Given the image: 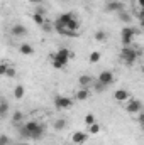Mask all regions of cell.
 Listing matches in <instances>:
<instances>
[{
  "label": "cell",
  "instance_id": "6da1fadb",
  "mask_svg": "<svg viewBox=\"0 0 144 145\" xmlns=\"http://www.w3.org/2000/svg\"><path fill=\"white\" fill-rule=\"evenodd\" d=\"M44 132H46L44 125L37 123V121H34V120L26 121L22 127H19V133H20L22 138H32V140H37V138H41V137L44 135Z\"/></svg>",
  "mask_w": 144,
  "mask_h": 145
},
{
  "label": "cell",
  "instance_id": "7a4b0ae2",
  "mask_svg": "<svg viewBox=\"0 0 144 145\" xmlns=\"http://www.w3.org/2000/svg\"><path fill=\"white\" fill-rule=\"evenodd\" d=\"M73 57V52L68 49V47H61V49H58L56 52H54V56H53V61H51V66L54 68V69H63V68H66V64H68V61Z\"/></svg>",
  "mask_w": 144,
  "mask_h": 145
},
{
  "label": "cell",
  "instance_id": "3957f363",
  "mask_svg": "<svg viewBox=\"0 0 144 145\" xmlns=\"http://www.w3.org/2000/svg\"><path fill=\"white\" fill-rule=\"evenodd\" d=\"M54 22L59 24V25H63V27H66L68 31H73V32H78V29H80V22L76 20V17L73 15L71 12H68V14H61Z\"/></svg>",
  "mask_w": 144,
  "mask_h": 145
},
{
  "label": "cell",
  "instance_id": "277c9868",
  "mask_svg": "<svg viewBox=\"0 0 144 145\" xmlns=\"http://www.w3.org/2000/svg\"><path fill=\"white\" fill-rule=\"evenodd\" d=\"M119 57H120V61H122L124 64L132 66V64L137 61V57H139V51H136L132 46H124V47L120 49V52H119Z\"/></svg>",
  "mask_w": 144,
  "mask_h": 145
},
{
  "label": "cell",
  "instance_id": "5b68a950",
  "mask_svg": "<svg viewBox=\"0 0 144 145\" xmlns=\"http://www.w3.org/2000/svg\"><path fill=\"white\" fill-rule=\"evenodd\" d=\"M136 29L134 27H124L122 32H120V40H122V46H132V40L136 37Z\"/></svg>",
  "mask_w": 144,
  "mask_h": 145
},
{
  "label": "cell",
  "instance_id": "8992f818",
  "mask_svg": "<svg viewBox=\"0 0 144 145\" xmlns=\"http://www.w3.org/2000/svg\"><path fill=\"white\" fill-rule=\"evenodd\" d=\"M143 110V103L139 100H127V105H126V111L131 113V115H136V113H141Z\"/></svg>",
  "mask_w": 144,
  "mask_h": 145
},
{
  "label": "cell",
  "instance_id": "52a82bcc",
  "mask_svg": "<svg viewBox=\"0 0 144 145\" xmlns=\"http://www.w3.org/2000/svg\"><path fill=\"white\" fill-rule=\"evenodd\" d=\"M73 101L68 96H54V106L58 110H68L71 108Z\"/></svg>",
  "mask_w": 144,
  "mask_h": 145
},
{
  "label": "cell",
  "instance_id": "ba28073f",
  "mask_svg": "<svg viewBox=\"0 0 144 145\" xmlns=\"http://www.w3.org/2000/svg\"><path fill=\"white\" fill-rule=\"evenodd\" d=\"M122 10H124V5L119 0H108L105 3V12H122Z\"/></svg>",
  "mask_w": 144,
  "mask_h": 145
},
{
  "label": "cell",
  "instance_id": "9c48e42d",
  "mask_svg": "<svg viewBox=\"0 0 144 145\" xmlns=\"http://www.w3.org/2000/svg\"><path fill=\"white\" fill-rule=\"evenodd\" d=\"M97 79H98L100 83H104V84L108 88V86L114 83V72H112V71H102L100 74H98V78H97Z\"/></svg>",
  "mask_w": 144,
  "mask_h": 145
},
{
  "label": "cell",
  "instance_id": "30bf717a",
  "mask_svg": "<svg viewBox=\"0 0 144 145\" xmlns=\"http://www.w3.org/2000/svg\"><path fill=\"white\" fill-rule=\"evenodd\" d=\"M87 140H88V133H85V132H75L71 135V142L75 145H81Z\"/></svg>",
  "mask_w": 144,
  "mask_h": 145
},
{
  "label": "cell",
  "instance_id": "8fae6325",
  "mask_svg": "<svg viewBox=\"0 0 144 145\" xmlns=\"http://www.w3.org/2000/svg\"><path fill=\"white\" fill-rule=\"evenodd\" d=\"M93 81H95V79H93L92 76H88V74H81V76L78 78V83H80L81 88H92Z\"/></svg>",
  "mask_w": 144,
  "mask_h": 145
},
{
  "label": "cell",
  "instance_id": "7c38bea8",
  "mask_svg": "<svg viewBox=\"0 0 144 145\" xmlns=\"http://www.w3.org/2000/svg\"><path fill=\"white\" fill-rule=\"evenodd\" d=\"M114 100L115 101H119V103H124V101H127L129 100V93L126 91V89H117L115 93H114Z\"/></svg>",
  "mask_w": 144,
  "mask_h": 145
},
{
  "label": "cell",
  "instance_id": "4fadbf2b",
  "mask_svg": "<svg viewBox=\"0 0 144 145\" xmlns=\"http://www.w3.org/2000/svg\"><path fill=\"white\" fill-rule=\"evenodd\" d=\"M12 36H14V37H24V36H27V29H26L22 24H15V25L12 27Z\"/></svg>",
  "mask_w": 144,
  "mask_h": 145
},
{
  "label": "cell",
  "instance_id": "5bb4252c",
  "mask_svg": "<svg viewBox=\"0 0 144 145\" xmlns=\"http://www.w3.org/2000/svg\"><path fill=\"white\" fill-rule=\"evenodd\" d=\"M19 51H20V54H24V56H32V54H34V47H32L31 44H27V42L20 44V46H19Z\"/></svg>",
  "mask_w": 144,
  "mask_h": 145
},
{
  "label": "cell",
  "instance_id": "9a60e30c",
  "mask_svg": "<svg viewBox=\"0 0 144 145\" xmlns=\"http://www.w3.org/2000/svg\"><path fill=\"white\" fill-rule=\"evenodd\" d=\"M88 96H90V91H88V88H80L78 91H76V100L78 101H85V100H88Z\"/></svg>",
  "mask_w": 144,
  "mask_h": 145
},
{
  "label": "cell",
  "instance_id": "2e32d148",
  "mask_svg": "<svg viewBox=\"0 0 144 145\" xmlns=\"http://www.w3.org/2000/svg\"><path fill=\"white\" fill-rule=\"evenodd\" d=\"M24 95H26L24 86H22V84H17V86L14 88V98H15V100H22V98H24Z\"/></svg>",
  "mask_w": 144,
  "mask_h": 145
},
{
  "label": "cell",
  "instance_id": "e0dca14e",
  "mask_svg": "<svg viewBox=\"0 0 144 145\" xmlns=\"http://www.w3.org/2000/svg\"><path fill=\"white\" fill-rule=\"evenodd\" d=\"M32 20H34V24H37V25H44L46 24V19H44V14H39V12H34L32 14Z\"/></svg>",
  "mask_w": 144,
  "mask_h": 145
},
{
  "label": "cell",
  "instance_id": "ac0fdd59",
  "mask_svg": "<svg viewBox=\"0 0 144 145\" xmlns=\"http://www.w3.org/2000/svg\"><path fill=\"white\" fill-rule=\"evenodd\" d=\"M7 113H9V103H7V100H3V98H2V101H0V116H2V118H5V116H7Z\"/></svg>",
  "mask_w": 144,
  "mask_h": 145
},
{
  "label": "cell",
  "instance_id": "d6986e66",
  "mask_svg": "<svg viewBox=\"0 0 144 145\" xmlns=\"http://www.w3.org/2000/svg\"><path fill=\"white\" fill-rule=\"evenodd\" d=\"M92 88H93V89H95L97 93H102V91H105V89H107V86H105L104 83H100L98 79H95V81H93V84H92Z\"/></svg>",
  "mask_w": 144,
  "mask_h": 145
},
{
  "label": "cell",
  "instance_id": "ffe728a7",
  "mask_svg": "<svg viewBox=\"0 0 144 145\" xmlns=\"http://www.w3.org/2000/svg\"><path fill=\"white\" fill-rule=\"evenodd\" d=\"M22 120H24V113H22V111H14V115H12V123H14V125H19Z\"/></svg>",
  "mask_w": 144,
  "mask_h": 145
},
{
  "label": "cell",
  "instance_id": "44dd1931",
  "mask_svg": "<svg viewBox=\"0 0 144 145\" xmlns=\"http://www.w3.org/2000/svg\"><path fill=\"white\" fill-rule=\"evenodd\" d=\"M66 125H68V121H66L65 118H58V120H54V130H58V132L63 130Z\"/></svg>",
  "mask_w": 144,
  "mask_h": 145
},
{
  "label": "cell",
  "instance_id": "7402d4cb",
  "mask_svg": "<svg viewBox=\"0 0 144 145\" xmlns=\"http://www.w3.org/2000/svg\"><path fill=\"white\" fill-rule=\"evenodd\" d=\"M100 57H102V54H100L98 51H93V52H90L88 61H90L92 64H95V63H98V61H100Z\"/></svg>",
  "mask_w": 144,
  "mask_h": 145
},
{
  "label": "cell",
  "instance_id": "603a6c76",
  "mask_svg": "<svg viewBox=\"0 0 144 145\" xmlns=\"http://www.w3.org/2000/svg\"><path fill=\"white\" fill-rule=\"evenodd\" d=\"M119 19H120L122 22H131V20H132V19H131V14H129V12H126V10L119 12Z\"/></svg>",
  "mask_w": 144,
  "mask_h": 145
},
{
  "label": "cell",
  "instance_id": "cb8c5ba5",
  "mask_svg": "<svg viewBox=\"0 0 144 145\" xmlns=\"http://www.w3.org/2000/svg\"><path fill=\"white\" fill-rule=\"evenodd\" d=\"M105 39H107V32H104V31H97V32H95V40L104 42Z\"/></svg>",
  "mask_w": 144,
  "mask_h": 145
},
{
  "label": "cell",
  "instance_id": "d4e9b609",
  "mask_svg": "<svg viewBox=\"0 0 144 145\" xmlns=\"http://www.w3.org/2000/svg\"><path fill=\"white\" fill-rule=\"evenodd\" d=\"M88 130H90V133H93V135H97V133L100 132V125H98V123L95 121L93 125H90V127H88Z\"/></svg>",
  "mask_w": 144,
  "mask_h": 145
},
{
  "label": "cell",
  "instance_id": "484cf974",
  "mask_svg": "<svg viewBox=\"0 0 144 145\" xmlns=\"http://www.w3.org/2000/svg\"><path fill=\"white\" fill-rule=\"evenodd\" d=\"M85 123L90 127V125H93L95 123V116H93V113H88L87 116H85Z\"/></svg>",
  "mask_w": 144,
  "mask_h": 145
},
{
  "label": "cell",
  "instance_id": "4316f807",
  "mask_svg": "<svg viewBox=\"0 0 144 145\" xmlns=\"http://www.w3.org/2000/svg\"><path fill=\"white\" fill-rule=\"evenodd\" d=\"M137 19H139V24H141V27H144V8H141V10L137 12Z\"/></svg>",
  "mask_w": 144,
  "mask_h": 145
},
{
  "label": "cell",
  "instance_id": "83f0119b",
  "mask_svg": "<svg viewBox=\"0 0 144 145\" xmlns=\"http://www.w3.org/2000/svg\"><path fill=\"white\" fill-rule=\"evenodd\" d=\"M7 71H9V66H7L5 63H2V64H0V74H2V76H5Z\"/></svg>",
  "mask_w": 144,
  "mask_h": 145
},
{
  "label": "cell",
  "instance_id": "f1b7e54d",
  "mask_svg": "<svg viewBox=\"0 0 144 145\" xmlns=\"http://www.w3.org/2000/svg\"><path fill=\"white\" fill-rule=\"evenodd\" d=\"M9 142H10V140H9L7 135H2V137H0V145H9Z\"/></svg>",
  "mask_w": 144,
  "mask_h": 145
},
{
  "label": "cell",
  "instance_id": "f546056e",
  "mask_svg": "<svg viewBox=\"0 0 144 145\" xmlns=\"http://www.w3.org/2000/svg\"><path fill=\"white\" fill-rule=\"evenodd\" d=\"M5 76H7V78H14V76H15V68H9V71H7Z\"/></svg>",
  "mask_w": 144,
  "mask_h": 145
},
{
  "label": "cell",
  "instance_id": "4dcf8cb0",
  "mask_svg": "<svg viewBox=\"0 0 144 145\" xmlns=\"http://www.w3.org/2000/svg\"><path fill=\"white\" fill-rule=\"evenodd\" d=\"M139 123L144 125V113H139Z\"/></svg>",
  "mask_w": 144,
  "mask_h": 145
},
{
  "label": "cell",
  "instance_id": "1f68e13d",
  "mask_svg": "<svg viewBox=\"0 0 144 145\" xmlns=\"http://www.w3.org/2000/svg\"><path fill=\"white\" fill-rule=\"evenodd\" d=\"M27 2H31V3H36V5H39V3H42V0H27Z\"/></svg>",
  "mask_w": 144,
  "mask_h": 145
},
{
  "label": "cell",
  "instance_id": "d6a6232c",
  "mask_svg": "<svg viewBox=\"0 0 144 145\" xmlns=\"http://www.w3.org/2000/svg\"><path fill=\"white\" fill-rule=\"evenodd\" d=\"M42 29H44V31H51V25H49V24H44Z\"/></svg>",
  "mask_w": 144,
  "mask_h": 145
},
{
  "label": "cell",
  "instance_id": "836d02e7",
  "mask_svg": "<svg viewBox=\"0 0 144 145\" xmlns=\"http://www.w3.org/2000/svg\"><path fill=\"white\" fill-rule=\"evenodd\" d=\"M137 3L141 5V8H144V0H137Z\"/></svg>",
  "mask_w": 144,
  "mask_h": 145
},
{
  "label": "cell",
  "instance_id": "e575fe53",
  "mask_svg": "<svg viewBox=\"0 0 144 145\" xmlns=\"http://www.w3.org/2000/svg\"><path fill=\"white\" fill-rule=\"evenodd\" d=\"M15 145H31V144H26V142H19V144H15Z\"/></svg>",
  "mask_w": 144,
  "mask_h": 145
},
{
  "label": "cell",
  "instance_id": "d590c367",
  "mask_svg": "<svg viewBox=\"0 0 144 145\" xmlns=\"http://www.w3.org/2000/svg\"><path fill=\"white\" fill-rule=\"evenodd\" d=\"M141 71H143V74H144V64H143V68H141Z\"/></svg>",
  "mask_w": 144,
  "mask_h": 145
},
{
  "label": "cell",
  "instance_id": "8d00e7d4",
  "mask_svg": "<svg viewBox=\"0 0 144 145\" xmlns=\"http://www.w3.org/2000/svg\"><path fill=\"white\" fill-rule=\"evenodd\" d=\"M143 128H144V125H143Z\"/></svg>",
  "mask_w": 144,
  "mask_h": 145
}]
</instances>
